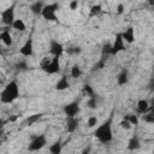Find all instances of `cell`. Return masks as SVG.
I'll use <instances>...</instances> for the list:
<instances>
[{
    "mask_svg": "<svg viewBox=\"0 0 154 154\" xmlns=\"http://www.w3.org/2000/svg\"><path fill=\"white\" fill-rule=\"evenodd\" d=\"M94 137L102 144L109 143L113 140V132H112V119L108 118L107 120H105L102 124H100L99 126H96V129L94 130Z\"/></svg>",
    "mask_w": 154,
    "mask_h": 154,
    "instance_id": "cell-1",
    "label": "cell"
},
{
    "mask_svg": "<svg viewBox=\"0 0 154 154\" xmlns=\"http://www.w3.org/2000/svg\"><path fill=\"white\" fill-rule=\"evenodd\" d=\"M19 97V87L16 81L8 82L0 94V100L2 103H12Z\"/></svg>",
    "mask_w": 154,
    "mask_h": 154,
    "instance_id": "cell-2",
    "label": "cell"
},
{
    "mask_svg": "<svg viewBox=\"0 0 154 154\" xmlns=\"http://www.w3.org/2000/svg\"><path fill=\"white\" fill-rule=\"evenodd\" d=\"M40 67L48 75H55L60 71V58L53 57V58H43L41 60Z\"/></svg>",
    "mask_w": 154,
    "mask_h": 154,
    "instance_id": "cell-3",
    "label": "cell"
},
{
    "mask_svg": "<svg viewBox=\"0 0 154 154\" xmlns=\"http://www.w3.org/2000/svg\"><path fill=\"white\" fill-rule=\"evenodd\" d=\"M59 8V4L58 2H53V4H48L45 6L41 16L48 20V22H55V23H59V18L57 16V11Z\"/></svg>",
    "mask_w": 154,
    "mask_h": 154,
    "instance_id": "cell-4",
    "label": "cell"
},
{
    "mask_svg": "<svg viewBox=\"0 0 154 154\" xmlns=\"http://www.w3.org/2000/svg\"><path fill=\"white\" fill-rule=\"evenodd\" d=\"M46 144H47L46 135H45V134H41V135L35 136V137L31 140V142L28 144V149H29L30 152H38V150H41Z\"/></svg>",
    "mask_w": 154,
    "mask_h": 154,
    "instance_id": "cell-5",
    "label": "cell"
},
{
    "mask_svg": "<svg viewBox=\"0 0 154 154\" xmlns=\"http://www.w3.org/2000/svg\"><path fill=\"white\" fill-rule=\"evenodd\" d=\"M14 20H16V18H14V4H12L10 7L1 11V23L4 25L12 26Z\"/></svg>",
    "mask_w": 154,
    "mask_h": 154,
    "instance_id": "cell-6",
    "label": "cell"
},
{
    "mask_svg": "<svg viewBox=\"0 0 154 154\" xmlns=\"http://www.w3.org/2000/svg\"><path fill=\"white\" fill-rule=\"evenodd\" d=\"M125 51V41L123 40L122 37V32H118L116 35V38L112 43V52H111V55H117L118 53Z\"/></svg>",
    "mask_w": 154,
    "mask_h": 154,
    "instance_id": "cell-7",
    "label": "cell"
},
{
    "mask_svg": "<svg viewBox=\"0 0 154 154\" xmlns=\"http://www.w3.org/2000/svg\"><path fill=\"white\" fill-rule=\"evenodd\" d=\"M63 111H64L66 117H77V114L79 113V103H78V101H72V102L66 103L63 107Z\"/></svg>",
    "mask_w": 154,
    "mask_h": 154,
    "instance_id": "cell-8",
    "label": "cell"
},
{
    "mask_svg": "<svg viewBox=\"0 0 154 154\" xmlns=\"http://www.w3.org/2000/svg\"><path fill=\"white\" fill-rule=\"evenodd\" d=\"M64 52H65V48H64L63 43L58 42L57 40H51V42H49V53L53 57L60 58Z\"/></svg>",
    "mask_w": 154,
    "mask_h": 154,
    "instance_id": "cell-9",
    "label": "cell"
},
{
    "mask_svg": "<svg viewBox=\"0 0 154 154\" xmlns=\"http://www.w3.org/2000/svg\"><path fill=\"white\" fill-rule=\"evenodd\" d=\"M32 53H34V42H32V38L29 37V38L24 42V45L19 48V54L28 58V57H31Z\"/></svg>",
    "mask_w": 154,
    "mask_h": 154,
    "instance_id": "cell-10",
    "label": "cell"
},
{
    "mask_svg": "<svg viewBox=\"0 0 154 154\" xmlns=\"http://www.w3.org/2000/svg\"><path fill=\"white\" fill-rule=\"evenodd\" d=\"M78 124H79V120L77 117H66V124H65V129L67 132L72 134L77 130L78 128Z\"/></svg>",
    "mask_w": 154,
    "mask_h": 154,
    "instance_id": "cell-11",
    "label": "cell"
},
{
    "mask_svg": "<svg viewBox=\"0 0 154 154\" xmlns=\"http://www.w3.org/2000/svg\"><path fill=\"white\" fill-rule=\"evenodd\" d=\"M122 37H123V40L126 42V43H134L135 42V29L130 25V26H128L123 32H122Z\"/></svg>",
    "mask_w": 154,
    "mask_h": 154,
    "instance_id": "cell-12",
    "label": "cell"
},
{
    "mask_svg": "<svg viewBox=\"0 0 154 154\" xmlns=\"http://www.w3.org/2000/svg\"><path fill=\"white\" fill-rule=\"evenodd\" d=\"M54 88H55V90H59V91H63V90L69 89V88H70V82H69L67 77H66L65 75L61 76V77L58 79V82L55 83Z\"/></svg>",
    "mask_w": 154,
    "mask_h": 154,
    "instance_id": "cell-13",
    "label": "cell"
},
{
    "mask_svg": "<svg viewBox=\"0 0 154 154\" xmlns=\"http://www.w3.org/2000/svg\"><path fill=\"white\" fill-rule=\"evenodd\" d=\"M141 148V141H140V137L134 135L129 142H128V150L130 152H135V150H138Z\"/></svg>",
    "mask_w": 154,
    "mask_h": 154,
    "instance_id": "cell-14",
    "label": "cell"
},
{
    "mask_svg": "<svg viewBox=\"0 0 154 154\" xmlns=\"http://www.w3.org/2000/svg\"><path fill=\"white\" fill-rule=\"evenodd\" d=\"M0 38H1V41H2V43L5 46H7V47L12 46V36H11L10 30L7 28H4L2 29V31L0 34Z\"/></svg>",
    "mask_w": 154,
    "mask_h": 154,
    "instance_id": "cell-15",
    "label": "cell"
},
{
    "mask_svg": "<svg viewBox=\"0 0 154 154\" xmlns=\"http://www.w3.org/2000/svg\"><path fill=\"white\" fill-rule=\"evenodd\" d=\"M149 108H150V106H149V103H148V101L146 99H140L137 101V112L143 116L144 113H147L149 111Z\"/></svg>",
    "mask_w": 154,
    "mask_h": 154,
    "instance_id": "cell-16",
    "label": "cell"
},
{
    "mask_svg": "<svg viewBox=\"0 0 154 154\" xmlns=\"http://www.w3.org/2000/svg\"><path fill=\"white\" fill-rule=\"evenodd\" d=\"M128 82H129V72L126 69H123L117 76V83L118 85H125Z\"/></svg>",
    "mask_w": 154,
    "mask_h": 154,
    "instance_id": "cell-17",
    "label": "cell"
},
{
    "mask_svg": "<svg viewBox=\"0 0 154 154\" xmlns=\"http://www.w3.org/2000/svg\"><path fill=\"white\" fill-rule=\"evenodd\" d=\"M42 117H43V113H35V114H31V116H29V117L23 122V125H25V126H31L32 124H35L36 122H38Z\"/></svg>",
    "mask_w": 154,
    "mask_h": 154,
    "instance_id": "cell-18",
    "label": "cell"
},
{
    "mask_svg": "<svg viewBox=\"0 0 154 154\" xmlns=\"http://www.w3.org/2000/svg\"><path fill=\"white\" fill-rule=\"evenodd\" d=\"M45 6H46V5H45L42 1H35L34 4H31V6H30V11H31L34 14L38 16V14L42 13Z\"/></svg>",
    "mask_w": 154,
    "mask_h": 154,
    "instance_id": "cell-19",
    "label": "cell"
},
{
    "mask_svg": "<svg viewBox=\"0 0 154 154\" xmlns=\"http://www.w3.org/2000/svg\"><path fill=\"white\" fill-rule=\"evenodd\" d=\"M61 149H63L61 140H57V141L53 142V144H51V147H49L51 154H61Z\"/></svg>",
    "mask_w": 154,
    "mask_h": 154,
    "instance_id": "cell-20",
    "label": "cell"
},
{
    "mask_svg": "<svg viewBox=\"0 0 154 154\" xmlns=\"http://www.w3.org/2000/svg\"><path fill=\"white\" fill-rule=\"evenodd\" d=\"M142 120L148 124H154V106H152L149 111L142 116Z\"/></svg>",
    "mask_w": 154,
    "mask_h": 154,
    "instance_id": "cell-21",
    "label": "cell"
},
{
    "mask_svg": "<svg viewBox=\"0 0 154 154\" xmlns=\"http://www.w3.org/2000/svg\"><path fill=\"white\" fill-rule=\"evenodd\" d=\"M106 60H107V57L101 55V58L93 65L91 71H100V70H102V69L105 67V65H106Z\"/></svg>",
    "mask_w": 154,
    "mask_h": 154,
    "instance_id": "cell-22",
    "label": "cell"
},
{
    "mask_svg": "<svg viewBox=\"0 0 154 154\" xmlns=\"http://www.w3.org/2000/svg\"><path fill=\"white\" fill-rule=\"evenodd\" d=\"M65 52L67 53V55H79L82 53V48L79 46H69L67 48H65Z\"/></svg>",
    "mask_w": 154,
    "mask_h": 154,
    "instance_id": "cell-23",
    "label": "cell"
},
{
    "mask_svg": "<svg viewBox=\"0 0 154 154\" xmlns=\"http://www.w3.org/2000/svg\"><path fill=\"white\" fill-rule=\"evenodd\" d=\"M12 28H13L14 30H18V31H24V30L26 29V25H25V23H24L23 19L18 18V19H16L14 23L12 24Z\"/></svg>",
    "mask_w": 154,
    "mask_h": 154,
    "instance_id": "cell-24",
    "label": "cell"
},
{
    "mask_svg": "<svg viewBox=\"0 0 154 154\" xmlns=\"http://www.w3.org/2000/svg\"><path fill=\"white\" fill-rule=\"evenodd\" d=\"M70 75H71V77L72 78H79L81 76H82V70H81V67H79V65H77V64H75V65H72V67H71V70H70Z\"/></svg>",
    "mask_w": 154,
    "mask_h": 154,
    "instance_id": "cell-25",
    "label": "cell"
},
{
    "mask_svg": "<svg viewBox=\"0 0 154 154\" xmlns=\"http://www.w3.org/2000/svg\"><path fill=\"white\" fill-rule=\"evenodd\" d=\"M101 12H102V6H101L100 4H96V5H93V6L90 7V10H89V16H90V17H96V16H99Z\"/></svg>",
    "mask_w": 154,
    "mask_h": 154,
    "instance_id": "cell-26",
    "label": "cell"
},
{
    "mask_svg": "<svg viewBox=\"0 0 154 154\" xmlns=\"http://www.w3.org/2000/svg\"><path fill=\"white\" fill-rule=\"evenodd\" d=\"M83 93L87 94V96H89V97H96L94 88H93L90 84H88V83L83 85Z\"/></svg>",
    "mask_w": 154,
    "mask_h": 154,
    "instance_id": "cell-27",
    "label": "cell"
},
{
    "mask_svg": "<svg viewBox=\"0 0 154 154\" xmlns=\"http://www.w3.org/2000/svg\"><path fill=\"white\" fill-rule=\"evenodd\" d=\"M111 52H112V43H109V42L103 43L102 49H101V54L105 57H108V55H111Z\"/></svg>",
    "mask_w": 154,
    "mask_h": 154,
    "instance_id": "cell-28",
    "label": "cell"
},
{
    "mask_svg": "<svg viewBox=\"0 0 154 154\" xmlns=\"http://www.w3.org/2000/svg\"><path fill=\"white\" fill-rule=\"evenodd\" d=\"M124 118H125L126 120H129L131 125H135V126L138 125V116H136V114H134V113H130V114H126Z\"/></svg>",
    "mask_w": 154,
    "mask_h": 154,
    "instance_id": "cell-29",
    "label": "cell"
},
{
    "mask_svg": "<svg viewBox=\"0 0 154 154\" xmlns=\"http://www.w3.org/2000/svg\"><path fill=\"white\" fill-rule=\"evenodd\" d=\"M14 67H16V70H18V71H26V70L29 69V65H28V63H26L25 60H20V61H18V63H16Z\"/></svg>",
    "mask_w": 154,
    "mask_h": 154,
    "instance_id": "cell-30",
    "label": "cell"
},
{
    "mask_svg": "<svg viewBox=\"0 0 154 154\" xmlns=\"http://www.w3.org/2000/svg\"><path fill=\"white\" fill-rule=\"evenodd\" d=\"M87 107L90 109H96L97 108V99L96 97H89L87 101Z\"/></svg>",
    "mask_w": 154,
    "mask_h": 154,
    "instance_id": "cell-31",
    "label": "cell"
},
{
    "mask_svg": "<svg viewBox=\"0 0 154 154\" xmlns=\"http://www.w3.org/2000/svg\"><path fill=\"white\" fill-rule=\"evenodd\" d=\"M96 125H97V118L95 116H90L87 120V126L91 129V128H95Z\"/></svg>",
    "mask_w": 154,
    "mask_h": 154,
    "instance_id": "cell-32",
    "label": "cell"
},
{
    "mask_svg": "<svg viewBox=\"0 0 154 154\" xmlns=\"http://www.w3.org/2000/svg\"><path fill=\"white\" fill-rule=\"evenodd\" d=\"M119 126H120L122 129H124V130H130V129L132 128V125L130 124V122L126 120L125 118H123V119L119 122Z\"/></svg>",
    "mask_w": 154,
    "mask_h": 154,
    "instance_id": "cell-33",
    "label": "cell"
},
{
    "mask_svg": "<svg viewBox=\"0 0 154 154\" xmlns=\"http://www.w3.org/2000/svg\"><path fill=\"white\" fill-rule=\"evenodd\" d=\"M78 5H79V2H78L77 0H73V1H70L69 7H70V10H77Z\"/></svg>",
    "mask_w": 154,
    "mask_h": 154,
    "instance_id": "cell-34",
    "label": "cell"
},
{
    "mask_svg": "<svg viewBox=\"0 0 154 154\" xmlns=\"http://www.w3.org/2000/svg\"><path fill=\"white\" fill-rule=\"evenodd\" d=\"M116 10H117V14H123L124 13V5L123 4H118Z\"/></svg>",
    "mask_w": 154,
    "mask_h": 154,
    "instance_id": "cell-35",
    "label": "cell"
},
{
    "mask_svg": "<svg viewBox=\"0 0 154 154\" xmlns=\"http://www.w3.org/2000/svg\"><path fill=\"white\" fill-rule=\"evenodd\" d=\"M81 154H90V147L84 148V149L82 150V153H81Z\"/></svg>",
    "mask_w": 154,
    "mask_h": 154,
    "instance_id": "cell-36",
    "label": "cell"
},
{
    "mask_svg": "<svg viewBox=\"0 0 154 154\" xmlns=\"http://www.w3.org/2000/svg\"><path fill=\"white\" fill-rule=\"evenodd\" d=\"M148 4H149L150 6H154V0H148Z\"/></svg>",
    "mask_w": 154,
    "mask_h": 154,
    "instance_id": "cell-37",
    "label": "cell"
},
{
    "mask_svg": "<svg viewBox=\"0 0 154 154\" xmlns=\"http://www.w3.org/2000/svg\"><path fill=\"white\" fill-rule=\"evenodd\" d=\"M152 154H154V148H153V152H152Z\"/></svg>",
    "mask_w": 154,
    "mask_h": 154,
    "instance_id": "cell-38",
    "label": "cell"
}]
</instances>
